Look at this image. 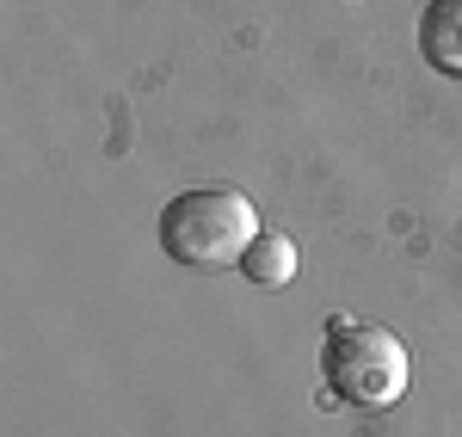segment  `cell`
Listing matches in <instances>:
<instances>
[{"instance_id":"cell-4","label":"cell","mask_w":462,"mask_h":437,"mask_svg":"<svg viewBox=\"0 0 462 437\" xmlns=\"http://www.w3.org/2000/svg\"><path fill=\"white\" fill-rule=\"evenodd\" d=\"M420 50L431 68L462 74V0H431L420 19Z\"/></svg>"},{"instance_id":"cell-3","label":"cell","mask_w":462,"mask_h":437,"mask_svg":"<svg viewBox=\"0 0 462 437\" xmlns=\"http://www.w3.org/2000/svg\"><path fill=\"white\" fill-rule=\"evenodd\" d=\"M296 241L290 234H278V228H259L253 234V247L241 253V278L247 284H259V290H278V284H290L296 278Z\"/></svg>"},{"instance_id":"cell-2","label":"cell","mask_w":462,"mask_h":437,"mask_svg":"<svg viewBox=\"0 0 462 437\" xmlns=\"http://www.w3.org/2000/svg\"><path fill=\"white\" fill-rule=\"evenodd\" d=\"M320 369H327V388L333 401L346 406H394L407 395V345L401 332L376 327V321H352V314H333L327 321V345H320Z\"/></svg>"},{"instance_id":"cell-1","label":"cell","mask_w":462,"mask_h":437,"mask_svg":"<svg viewBox=\"0 0 462 437\" xmlns=\"http://www.w3.org/2000/svg\"><path fill=\"white\" fill-rule=\"evenodd\" d=\"M259 234V210L253 197L228 191V185H204V191H179L161 210V253L185 265V271H222L241 265V253Z\"/></svg>"}]
</instances>
